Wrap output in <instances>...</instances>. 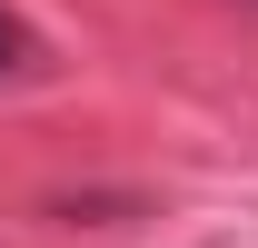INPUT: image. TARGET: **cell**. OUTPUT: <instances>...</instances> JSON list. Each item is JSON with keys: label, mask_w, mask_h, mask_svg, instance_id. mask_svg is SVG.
Wrapping results in <instances>:
<instances>
[{"label": "cell", "mask_w": 258, "mask_h": 248, "mask_svg": "<svg viewBox=\"0 0 258 248\" xmlns=\"http://www.w3.org/2000/svg\"><path fill=\"white\" fill-rule=\"evenodd\" d=\"M40 70V40H30V20L20 10H0V80H30Z\"/></svg>", "instance_id": "6da1fadb"}]
</instances>
